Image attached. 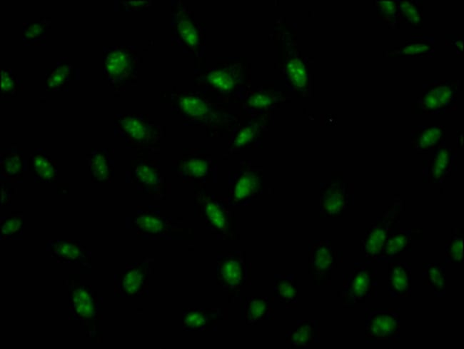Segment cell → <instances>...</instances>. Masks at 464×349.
<instances>
[{"label":"cell","mask_w":464,"mask_h":349,"mask_svg":"<svg viewBox=\"0 0 464 349\" xmlns=\"http://www.w3.org/2000/svg\"><path fill=\"white\" fill-rule=\"evenodd\" d=\"M208 79L211 84L223 91H228L233 86L231 76L224 71H214L210 73Z\"/></svg>","instance_id":"cell-34"},{"label":"cell","mask_w":464,"mask_h":349,"mask_svg":"<svg viewBox=\"0 0 464 349\" xmlns=\"http://www.w3.org/2000/svg\"><path fill=\"white\" fill-rule=\"evenodd\" d=\"M179 32L183 39L190 45L196 44L197 33L193 25L188 20H182L178 24Z\"/></svg>","instance_id":"cell-37"},{"label":"cell","mask_w":464,"mask_h":349,"mask_svg":"<svg viewBox=\"0 0 464 349\" xmlns=\"http://www.w3.org/2000/svg\"><path fill=\"white\" fill-rule=\"evenodd\" d=\"M420 44L418 43L415 44H410L405 48L404 51L406 52V54H414L423 52L428 49V45L420 47Z\"/></svg>","instance_id":"cell-42"},{"label":"cell","mask_w":464,"mask_h":349,"mask_svg":"<svg viewBox=\"0 0 464 349\" xmlns=\"http://www.w3.org/2000/svg\"><path fill=\"white\" fill-rule=\"evenodd\" d=\"M251 264L244 252L230 251L218 255L216 258V284L221 287L232 302L239 297L242 287L251 285Z\"/></svg>","instance_id":"cell-2"},{"label":"cell","mask_w":464,"mask_h":349,"mask_svg":"<svg viewBox=\"0 0 464 349\" xmlns=\"http://www.w3.org/2000/svg\"><path fill=\"white\" fill-rule=\"evenodd\" d=\"M72 66L66 61H59L55 68L47 69L46 88L48 91H60L68 89Z\"/></svg>","instance_id":"cell-25"},{"label":"cell","mask_w":464,"mask_h":349,"mask_svg":"<svg viewBox=\"0 0 464 349\" xmlns=\"http://www.w3.org/2000/svg\"><path fill=\"white\" fill-rule=\"evenodd\" d=\"M273 102L272 97L265 93H255L248 100V106L254 108H267L271 106Z\"/></svg>","instance_id":"cell-40"},{"label":"cell","mask_w":464,"mask_h":349,"mask_svg":"<svg viewBox=\"0 0 464 349\" xmlns=\"http://www.w3.org/2000/svg\"><path fill=\"white\" fill-rule=\"evenodd\" d=\"M177 176L184 183L204 186L216 181V167L205 157L192 156L179 161L176 167Z\"/></svg>","instance_id":"cell-11"},{"label":"cell","mask_w":464,"mask_h":349,"mask_svg":"<svg viewBox=\"0 0 464 349\" xmlns=\"http://www.w3.org/2000/svg\"><path fill=\"white\" fill-rule=\"evenodd\" d=\"M131 181L144 191L151 193L165 191V178L161 174L159 162L155 160L136 158L131 163Z\"/></svg>","instance_id":"cell-10"},{"label":"cell","mask_w":464,"mask_h":349,"mask_svg":"<svg viewBox=\"0 0 464 349\" xmlns=\"http://www.w3.org/2000/svg\"><path fill=\"white\" fill-rule=\"evenodd\" d=\"M22 224V218L20 216L7 218L1 223V232L4 236L13 235L21 230Z\"/></svg>","instance_id":"cell-38"},{"label":"cell","mask_w":464,"mask_h":349,"mask_svg":"<svg viewBox=\"0 0 464 349\" xmlns=\"http://www.w3.org/2000/svg\"><path fill=\"white\" fill-rule=\"evenodd\" d=\"M423 285L430 286L436 295L443 296L445 292V263H423Z\"/></svg>","instance_id":"cell-24"},{"label":"cell","mask_w":464,"mask_h":349,"mask_svg":"<svg viewBox=\"0 0 464 349\" xmlns=\"http://www.w3.org/2000/svg\"><path fill=\"white\" fill-rule=\"evenodd\" d=\"M223 319L220 308H188L183 310L182 328L188 331H208Z\"/></svg>","instance_id":"cell-14"},{"label":"cell","mask_w":464,"mask_h":349,"mask_svg":"<svg viewBox=\"0 0 464 349\" xmlns=\"http://www.w3.org/2000/svg\"><path fill=\"white\" fill-rule=\"evenodd\" d=\"M400 8L402 10L404 16L410 22L415 24L420 21V9H419L415 4L410 2H403L400 4Z\"/></svg>","instance_id":"cell-39"},{"label":"cell","mask_w":464,"mask_h":349,"mask_svg":"<svg viewBox=\"0 0 464 349\" xmlns=\"http://www.w3.org/2000/svg\"><path fill=\"white\" fill-rule=\"evenodd\" d=\"M194 200L198 216L211 233L218 239H236L235 217L226 201L201 186L195 188Z\"/></svg>","instance_id":"cell-1"},{"label":"cell","mask_w":464,"mask_h":349,"mask_svg":"<svg viewBox=\"0 0 464 349\" xmlns=\"http://www.w3.org/2000/svg\"><path fill=\"white\" fill-rule=\"evenodd\" d=\"M146 282L144 269L134 267L127 270L122 277L121 288L127 295H135L142 290Z\"/></svg>","instance_id":"cell-27"},{"label":"cell","mask_w":464,"mask_h":349,"mask_svg":"<svg viewBox=\"0 0 464 349\" xmlns=\"http://www.w3.org/2000/svg\"><path fill=\"white\" fill-rule=\"evenodd\" d=\"M228 186L226 201L229 206H248L262 193L263 172L244 164L239 170L229 173Z\"/></svg>","instance_id":"cell-4"},{"label":"cell","mask_w":464,"mask_h":349,"mask_svg":"<svg viewBox=\"0 0 464 349\" xmlns=\"http://www.w3.org/2000/svg\"><path fill=\"white\" fill-rule=\"evenodd\" d=\"M446 260L453 263L463 262V238L460 233L452 235L446 246Z\"/></svg>","instance_id":"cell-33"},{"label":"cell","mask_w":464,"mask_h":349,"mask_svg":"<svg viewBox=\"0 0 464 349\" xmlns=\"http://www.w3.org/2000/svg\"><path fill=\"white\" fill-rule=\"evenodd\" d=\"M388 290L393 297H408L411 294V268L398 259L388 261Z\"/></svg>","instance_id":"cell-16"},{"label":"cell","mask_w":464,"mask_h":349,"mask_svg":"<svg viewBox=\"0 0 464 349\" xmlns=\"http://www.w3.org/2000/svg\"><path fill=\"white\" fill-rule=\"evenodd\" d=\"M32 167L36 180L40 182L56 181L57 163L42 148L36 149L32 155Z\"/></svg>","instance_id":"cell-20"},{"label":"cell","mask_w":464,"mask_h":349,"mask_svg":"<svg viewBox=\"0 0 464 349\" xmlns=\"http://www.w3.org/2000/svg\"><path fill=\"white\" fill-rule=\"evenodd\" d=\"M52 250L61 259L75 261L82 255V248L75 242L60 241L56 243Z\"/></svg>","instance_id":"cell-31"},{"label":"cell","mask_w":464,"mask_h":349,"mask_svg":"<svg viewBox=\"0 0 464 349\" xmlns=\"http://www.w3.org/2000/svg\"><path fill=\"white\" fill-rule=\"evenodd\" d=\"M400 314L397 309H368L365 313V340L399 342Z\"/></svg>","instance_id":"cell-6"},{"label":"cell","mask_w":464,"mask_h":349,"mask_svg":"<svg viewBox=\"0 0 464 349\" xmlns=\"http://www.w3.org/2000/svg\"><path fill=\"white\" fill-rule=\"evenodd\" d=\"M287 69L294 84L298 86H302L305 84L306 80V71L300 61L298 60L291 61Z\"/></svg>","instance_id":"cell-36"},{"label":"cell","mask_w":464,"mask_h":349,"mask_svg":"<svg viewBox=\"0 0 464 349\" xmlns=\"http://www.w3.org/2000/svg\"><path fill=\"white\" fill-rule=\"evenodd\" d=\"M348 183L342 179H332L320 183V214L326 217L342 216L350 204Z\"/></svg>","instance_id":"cell-9"},{"label":"cell","mask_w":464,"mask_h":349,"mask_svg":"<svg viewBox=\"0 0 464 349\" xmlns=\"http://www.w3.org/2000/svg\"><path fill=\"white\" fill-rule=\"evenodd\" d=\"M415 147L418 149H429L435 147L444 136V130L440 126H433L425 128L416 134Z\"/></svg>","instance_id":"cell-29"},{"label":"cell","mask_w":464,"mask_h":349,"mask_svg":"<svg viewBox=\"0 0 464 349\" xmlns=\"http://www.w3.org/2000/svg\"><path fill=\"white\" fill-rule=\"evenodd\" d=\"M308 272L313 285H329L333 270L336 268L338 255L329 240L309 241Z\"/></svg>","instance_id":"cell-7"},{"label":"cell","mask_w":464,"mask_h":349,"mask_svg":"<svg viewBox=\"0 0 464 349\" xmlns=\"http://www.w3.org/2000/svg\"><path fill=\"white\" fill-rule=\"evenodd\" d=\"M115 126L121 136L136 146H152L159 139L158 126L142 115L116 116Z\"/></svg>","instance_id":"cell-8"},{"label":"cell","mask_w":464,"mask_h":349,"mask_svg":"<svg viewBox=\"0 0 464 349\" xmlns=\"http://www.w3.org/2000/svg\"><path fill=\"white\" fill-rule=\"evenodd\" d=\"M258 127L256 125H248L242 127L236 134L232 146L234 148H241L251 143L256 134Z\"/></svg>","instance_id":"cell-35"},{"label":"cell","mask_w":464,"mask_h":349,"mask_svg":"<svg viewBox=\"0 0 464 349\" xmlns=\"http://www.w3.org/2000/svg\"><path fill=\"white\" fill-rule=\"evenodd\" d=\"M298 278L293 273L273 275V297L286 308L298 307Z\"/></svg>","instance_id":"cell-19"},{"label":"cell","mask_w":464,"mask_h":349,"mask_svg":"<svg viewBox=\"0 0 464 349\" xmlns=\"http://www.w3.org/2000/svg\"><path fill=\"white\" fill-rule=\"evenodd\" d=\"M400 207L395 205L380 217L366 231L365 237L360 242L365 263L380 261L387 241L396 229Z\"/></svg>","instance_id":"cell-5"},{"label":"cell","mask_w":464,"mask_h":349,"mask_svg":"<svg viewBox=\"0 0 464 349\" xmlns=\"http://www.w3.org/2000/svg\"><path fill=\"white\" fill-rule=\"evenodd\" d=\"M112 153L109 149H94L89 154V167L93 182H111L114 175Z\"/></svg>","instance_id":"cell-18"},{"label":"cell","mask_w":464,"mask_h":349,"mask_svg":"<svg viewBox=\"0 0 464 349\" xmlns=\"http://www.w3.org/2000/svg\"><path fill=\"white\" fill-rule=\"evenodd\" d=\"M273 296L243 297L241 308L246 325H255L261 320H273L275 308Z\"/></svg>","instance_id":"cell-13"},{"label":"cell","mask_w":464,"mask_h":349,"mask_svg":"<svg viewBox=\"0 0 464 349\" xmlns=\"http://www.w3.org/2000/svg\"><path fill=\"white\" fill-rule=\"evenodd\" d=\"M127 5L128 6V8L132 9L131 10H135L136 9H141L143 8L148 4V1H127L126 2Z\"/></svg>","instance_id":"cell-43"},{"label":"cell","mask_w":464,"mask_h":349,"mask_svg":"<svg viewBox=\"0 0 464 349\" xmlns=\"http://www.w3.org/2000/svg\"><path fill=\"white\" fill-rule=\"evenodd\" d=\"M319 323L315 319L298 320L296 328L286 333L285 343L291 348H308L311 344L319 342Z\"/></svg>","instance_id":"cell-17"},{"label":"cell","mask_w":464,"mask_h":349,"mask_svg":"<svg viewBox=\"0 0 464 349\" xmlns=\"http://www.w3.org/2000/svg\"><path fill=\"white\" fill-rule=\"evenodd\" d=\"M22 81L11 69L1 68V93L2 96H15L22 91Z\"/></svg>","instance_id":"cell-30"},{"label":"cell","mask_w":464,"mask_h":349,"mask_svg":"<svg viewBox=\"0 0 464 349\" xmlns=\"http://www.w3.org/2000/svg\"><path fill=\"white\" fill-rule=\"evenodd\" d=\"M1 176L15 181L22 178L24 158L22 151L18 148L7 149L1 152Z\"/></svg>","instance_id":"cell-21"},{"label":"cell","mask_w":464,"mask_h":349,"mask_svg":"<svg viewBox=\"0 0 464 349\" xmlns=\"http://www.w3.org/2000/svg\"><path fill=\"white\" fill-rule=\"evenodd\" d=\"M133 224L140 232L153 236H166L173 230L178 229L176 223L171 218L146 211L137 213L133 218Z\"/></svg>","instance_id":"cell-15"},{"label":"cell","mask_w":464,"mask_h":349,"mask_svg":"<svg viewBox=\"0 0 464 349\" xmlns=\"http://www.w3.org/2000/svg\"><path fill=\"white\" fill-rule=\"evenodd\" d=\"M180 110L188 117L203 118L209 111L207 103L200 98L193 95H185L178 100Z\"/></svg>","instance_id":"cell-28"},{"label":"cell","mask_w":464,"mask_h":349,"mask_svg":"<svg viewBox=\"0 0 464 349\" xmlns=\"http://www.w3.org/2000/svg\"><path fill=\"white\" fill-rule=\"evenodd\" d=\"M104 73L111 83H120L132 73L135 66L134 55L127 47H111L104 49Z\"/></svg>","instance_id":"cell-12"},{"label":"cell","mask_w":464,"mask_h":349,"mask_svg":"<svg viewBox=\"0 0 464 349\" xmlns=\"http://www.w3.org/2000/svg\"><path fill=\"white\" fill-rule=\"evenodd\" d=\"M76 313L84 318H89L93 314V303L90 295L85 290H77L73 296Z\"/></svg>","instance_id":"cell-32"},{"label":"cell","mask_w":464,"mask_h":349,"mask_svg":"<svg viewBox=\"0 0 464 349\" xmlns=\"http://www.w3.org/2000/svg\"><path fill=\"white\" fill-rule=\"evenodd\" d=\"M453 153L447 148H439L428 168V176L434 183L442 182L448 176L453 163Z\"/></svg>","instance_id":"cell-23"},{"label":"cell","mask_w":464,"mask_h":349,"mask_svg":"<svg viewBox=\"0 0 464 349\" xmlns=\"http://www.w3.org/2000/svg\"><path fill=\"white\" fill-rule=\"evenodd\" d=\"M380 12L384 15L393 16L396 11V5L391 1H382L380 3Z\"/></svg>","instance_id":"cell-41"},{"label":"cell","mask_w":464,"mask_h":349,"mask_svg":"<svg viewBox=\"0 0 464 349\" xmlns=\"http://www.w3.org/2000/svg\"><path fill=\"white\" fill-rule=\"evenodd\" d=\"M413 230L396 228L387 241L380 261L398 259L400 254L410 248Z\"/></svg>","instance_id":"cell-22"},{"label":"cell","mask_w":464,"mask_h":349,"mask_svg":"<svg viewBox=\"0 0 464 349\" xmlns=\"http://www.w3.org/2000/svg\"><path fill=\"white\" fill-rule=\"evenodd\" d=\"M369 264L355 263L353 272L343 275L341 298L344 307L353 308L375 296L377 273Z\"/></svg>","instance_id":"cell-3"},{"label":"cell","mask_w":464,"mask_h":349,"mask_svg":"<svg viewBox=\"0 0 464 349\" xmlns=\"http://www.w3.org/2000/svg\"><path fill=\"white\" fill-rule=\"evenodd\" d=\"M50 24V19L45 18L39 21L24 24L22 31L24 44L30 46L44 44L46 29Z\"/></svg>","instance_id":"cell-26"}]
</instances>
